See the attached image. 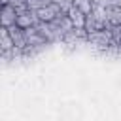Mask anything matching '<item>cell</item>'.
<instances>
[{
	"mask_svg": "<svg viewBox=\"0 0 121 121\" xmlns=\"http://www.w3.org/2000/svg\"><path fill=\"white\" fill-rule=\"evenodd\" d=\"M0 25L4 28H9V26L17 25V11L11 6H2V9H0Z\"/></svg>",
	"mask_w": 121,
	"mask_h": 121,
	"instance_id": "4",
	"label": "cell"
},
{
	"mask_svg": "<svg viewBox=\"0 0 121 121\" xmlns=\"http://www.w3.org/2000/svg\"><path fill=\"white\" fill-rule=\"evenodd\" d=\"M49 2H51V4H57V6H59L64 13L72 8V0H49Z\"/></svg>",
	"mask_w": 121,
	"mask_h": 121,
	"instance_id": "12",
	"label": "cell"
},
{
	"mask_svg": "<svg viewBox=\"0 0 121 121\" xmlns=\"http://www.w3.org/2000/svg\"><path fill=\"white\" fill-rule=\"evenodd\" d=\"M62 13H64V11H62L57 4H49V6H45V8H42V9L36 11L40 23H53V21H55L59 15H62Z\"/></svg>",
	"mask_w": 121,
	"mask_h": 121,
	"instance_id": "3",
	"label": "cell"
},
{
	"mask_svg": "<svg viewBox=\"0 0 121 121\" xmlns=\"http://www.w3.org/2000/svg\"><path fill=\"white\" fill-rule=\"evenodd\" d=\"M8 6H11L17 13L19 11H25V9H28V6H26V0H9V4Z\"/></svg>",
	"mask_w": 121,
	"mask_h": 121,
	"instance_id": "11",
	"label": "cell"
},
{
	"mask_svg": "<svg viewBox=\"0 0 121 121\" xmlns=\"http://www.w3.org/2000/svg\"><path fill=\"white\" fill-rule=\"evenodd\" d=\"M108 23L110 26H121V8L108 6Z\"/></svg>",
	"mask_w": 121,
	"mask_h": 121,
	"instance_id": "7",
	"label": "cell"
},
{
	"mask_svg": "<svg viewBox=\"0 0 121 121\" xmlns=\"http://www.w3.org/2000/svg\"><path fill=\"white\" fill-rule=\"evenodd\" d=\"M49 4H51L49 0H26L28 9H32V11H38V9H42V8L49 6Z\"/></svg>",
	"mask_w": 121,
	"mask_h": 121,
	"instance_id": "9",
	"label": "cell"
},
{
	"mask_svg": "<svg viewBox=\"0 0 121 121\" xmlns=\"http://www.w3.org/2000/svg\"><path fill=\"white\" fill-rule=\"evenodd\" d=\"M38 23H40V19H38L36 11H32V9H25V11L17 13V26L23 30L34 28V26H38Z\"/></svg>",
	"mask_w": 121,
	"mask_h": 121,
	"instance_id": "2",
	"label": "cell"
},
{
	"mask_svg": "<svg viewBox=\"0 0 121 121\" xmlns=\"http://www.w3.org/2000/svg\"><path fill=\"white\" fill-rule=\"evenodd\" d=\"M87 42L98 49H108V47H113V40H112V32L110 28H104V30H96L93 34H89Z\"/></svg>",
	"mask_w": 121,
	"mask_h": 121,
	"instance_id": "1",
	"label": "cell"
},
{
	"mask_svg": "<svg viewBox=\"0 0 121 121\" xmlns=\"http://www.w3.org/2000/svg\"><path fill=\"white\" fill-rule=\"evenodd\" d=\"M13 49H15L13 40H11L9 32H8V28L2 26V28H0V51H2L4 57H11V55H13Z\"/></svg>",
	"mask_w": 121,
	"mask_h": 121,
	"instance_id": "5",
	"label": "cell"
},
{
	"mask_svg": "<svg viewBox=\"0 0 121 121\" xmlns=\"http://www.w3.org/2000/svg\"><path fill=\"white\" fill-rule=\"evenodd\" d=\"M72 4H74L79 11H83L85 15H89V13L93 11V8H95L93 0H72Z\"/></svg>",
	"mask_w": 121,
	"mask_h": 121,
	"instance_id": "8",
	"label": "cell"
},
{
	"mask_svg": "<svg viewBox=\"0 0 121 121\" xmlns=\"http://www.w3.org/2000/svg\"><path fill=\"white\" fill-rule=\"evenodd\" d=\"M66 15H68V19L72 21V25H74V28H85V13L83 11H79L74 4H72V8L66 11Z\"/></svg>",
	"mask_w": 121,
	"mask_h": 121,
	"instance_id": "6",
	"label": "cell"
},
{
	"mask_svg": "<svg viewBox=\"0 0 121 121\" xmlns=\"http://www.w3.org/2000/svg\"><path fill=\"white\" fill-rule=\"evenodd\" d=\"M110 32H112L113 47H121V26H110Z\"/></svg>",
	"mask_w": 121,
	"mask_h": 121,
	"instance_id": "10",
	"label": "cell"
},
{
	"mask_svg": "<svg viewBox=\"0 0 121 121\" xmlns=\"http://www.w3.org/2000/svg\"><path fill=\"white\" fill-rule=\"evenodd\" d=\"M95 6H108V0H93Z\"/></svg>",
	"mask_w": 121,
	"mask_h": 121,
	"instance_id": "13",
	"label": "cell"
}]
</instances>
